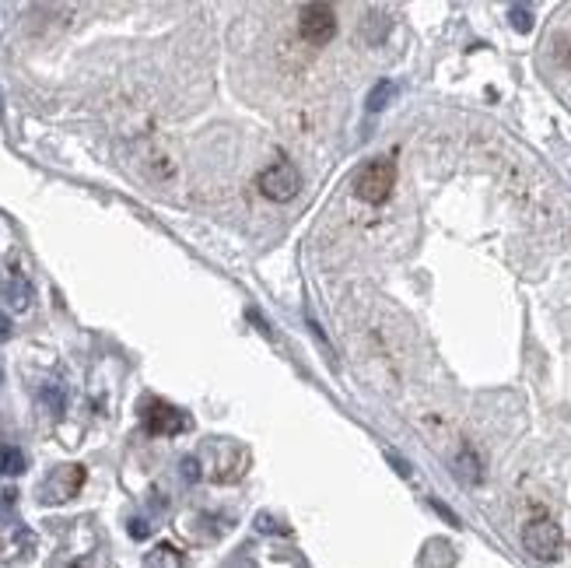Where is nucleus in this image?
Listing matches in <instances>:
<instances>
[{"instance_id": "f257e3e1", "label": "nucleus", "mask_w": 571, "mask_h": 568, "mask_svg": "<svg viewBox=\"0 0 571 568\" xmlns=\"http://www.w3.org/2000/svg\"><path fill=\"white\" fill-rule=\"evenodd\" d=\"M397 186V162L393 158H372L354 175V197L361 204H386Z\"/></svg>"}, {"instance_id": "f03ea898", "label": "nucleus", "mask_w": 571, "mask_h": 568, "mask_svg": "<svg viewBox=\"0 0 571 568\" xmlns=\"http://www.w3.org/2000/svg\"><path fill=\"white\" fill-rule=\"evenodd\" d=\"M204 459H207L204 474H211L214 481H238V477L249 470V453H245L238 442H231V439L207 442V446H204Z\"/></svg>"}, {"instance_id": "7ed1b4c3", "label": "nucleus", "mask_w": 571, "mask_h": 568, "mask_svg": "<svg viewBox=\"0 0 571 568\" xmlns=\"http://www.w3.org/2000/svg\"><path fill=\"white\" fill-rule=\"evenodd\" d=\"M141 425H144V432H148V435H155V439H169V435L186 432L193 421H189V414H186V410H179L175 403L151 397V400H144V403H141Z\"/></svg>"}, {"instance_id": "20e7f679", "label": "nucleus", "mask_w": 571, "mask_h": 568, "mask_svg": "<svg viewBox=\"0 0 571 568\" xmlns=\"http://www.w3.org/2000/svg\"><path fill=\"white\" fill-rule=\"evenodd\" d=\"M298 36L309 46H326L337 36V11L330 4H302V11H298Z\"/></svg>"}, {"instance_id": "39448f33", "label": "nucleus", "mask_w": 571, "mask_h": 568, "mask_svg": "<svg viewBox=\"0 0 571 568\" xmlns=\"http://www.w3.org/2000/svg\"><path fill=\"white\" fill-rule=\"evenodd\" d=\"M256 186H260V193L267 197V200H274V204H287V200H294L298 197V190H302V175L294 169V162H274V166H267V169L260 172V179H256Z\"/></svg>"}, {"instance_id": "423d86ee", "label": "nucleus", "mask_w": 571, "mask_h": 568, "mask_svg": "<svg viewBox=\"0 0 571 568\" xmlns=\"http://www.w3.org/2000/svg\"><path fill=\"white\" fill-rule=\"evenodd\" d=\"M561 526L554 523V519H533V523H526V530H522V548L536 558V562H558V555H561Z\"/></svg>"}, {"instance_id": "0eeeda50", "label": "nucleus", "mask_w": 571, "mask_h": 568, "mask_svg": "<svg viewBox=\"0 0 571 568\" xmlns=\"http://www.w3.org/2000/svg\"><path fill=\"white\" fill-rule=\"evenodd\" d=\"M84 467L81 463H67V467H57L46 481H43V488H39V502L43 506H60V502H67V499H74L81 488H84Z\"/></svg>"}, {"instance_id": "6e6552de", "label": "nucleus", "mask_w": 571, "mask_h": 568, "mask_svg": "<svg viewBox=\"0 0 571 568\" xmlns=\"http://www.w3.org/2000/svg\"><path fill=\"white\" fill-rule=\"evenodd\" d=\"M144 568H186V558H182V551H179V548H172V544H158V548L144 558Z\"/></svg>"}, {"instance_id": "1a4fd4ad", "label": "nucleus", "mask_w": 571, "mask_h": 568, "mask_svg": "<svg viewBox=\"0 0 571 568\" xmlns=\"http://www.w3.org/2000/svg\"><path fill=\"white\" fill-rule=\"evenodd\" d=\"M25 467H28V456L21 453L18 446H0V474L4 477H21L25 474Z\"/></svg>"}, {"instance_id": "9d476101", "label": "nucleus", "mask_w": 571, "mask_h": 568, "mask_svg": "<svg viewBox=\"0 0 571 568\" xmlns=\"http://www.w3.org/2000/svg\"><path fill=\"white\" fill-rule=\"evenodd\" d=\"M397 92H400L397 81H379V85L372 88V95H368V113H379L382 106H390V99H393Z\"/></svg>"}, {"instance_id": "9b49d317", "label": "nucleus", "mask_w": 571, "mask_h": 568, "mask_svg": "<svg viewBox=\"0 0 571 568\" xmlns=\"http://www.w3.org/2000/svg\"><path fill=\"white\" fill-rule=\"evenodd\" d=\"M456 474L466 481V484H477L480 481V463H477V456L473 453H462L456 459Z\"/></svg>"}, {"instance_id": "f8f14e48", "label": "nucleus", "mask_w": 571, "mask_h": 568, "mask_svg": "<svg viewBox=\"0 0 571 568\" xmlns=\"http://www.w3.org/2000/svg\"><path fill=\"white\" fill-rule=\"evenodd\" d=\"M179 467H182V481H186V484H197V481L204 477V463H200V456H186Z\"/></svg>"}, {"instance_id": "ddd939ff", "label": "nucleus", "mask_w": 571, "mask_h": 568, "mask_svg": "<svg viewBox=\"0 0 571 568\" xmlns=\"http://www.w3.org/2000/svg\"><path fill=\"white\" fill-rule=\"evenodd\" d=\"M509 18H512V28L515 32H529L533 28V11L529 7H509Z\"/></svg>"}, {"instance_id": "4468645a", "label": "nucleus", "mask_w": 571, "mask_h": 568, "mask_svg": "<svg viewBox=\"0 0 571 568\" xmlns=\"http://www.w3.org/2000/svg\"><path fill=\"white\" fill-rule=\"evenodd\" d=\"M43 400L50 403V410H53V414H63V407H67V397H63V390H60L57 383L43 386Z\"/></svg>"}, {"instance_id": "2eb2a0df", "label": "nucleus", "mask_w": 571, "mask_h": 568, "mask_svg": "<svg viewBox=\"0 0 571 568\" xmlns=\"http://www.w3.org/2000/svg\"><path fill=\"white\" fill-rule=\"evenodd\" d=\"M256 526H260V530H263V533H285V526H277V519H270V515H267V512H263V515H260V519H256Z\"/></svg>"}, {"instance_id": "dca6fc26", "label": "nucleus", "mask_w": 571, "mask_h": 568, "mask_svg": "<svg viewBox=\"0 0 571 568\" xmlns=\"http://www.w3.org/2000/svg\"><path fill=\"white\" fill-rule=\"evenodd\" d=\"M148 533H151V526H148L144 519H130V537H133V540H144Z\"/></svg>"}, {"instance_id": "f3484780", "label": "nucleus", "mask_w": 571, "mask_h": 568, "mask_svg": "<svg viewBox=\"0 0 571 568\" xmlns=\"http://www.w3.org/2000/svg\"><path fill=\"white\" fill-rule=\"evenodd\" d=\"M11 330H14V327H11V316H4V312H0V344L11 341Z\"/></svg>"}]
</instances>
